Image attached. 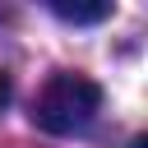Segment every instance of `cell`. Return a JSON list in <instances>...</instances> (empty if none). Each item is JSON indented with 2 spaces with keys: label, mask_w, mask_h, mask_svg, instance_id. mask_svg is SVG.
<instances>
[{
  "label": "cell",
  "mask_w": 148,
  "mask_h": 148,
  "mask_svg": "<svg viewBox=\"0 0 148 148\" xmlns=\"http://www.w3.org/2000/svg\"><path fill=\"white\" fill-rule=\"evenodd\" d=\"M102 111V88L88 74H51L32 97V120L46 134H83Z\"/></svg>",
  "instance_id": "6da1fadb"
},
{
  "label": "cell",
  "mask_w": 148,
  "mask_h": 148,
  "mask_svg": "<svg viewBox=\"0 0 148 148\" xmlns=\"http://www.w3.org/2000/svg\"><path fill=\"white\" fill-rule=\"evenodd\" d=\"M51 14L65 18V23H102V18H111V5H106V0H97V5H65V0H51Z\"/></svg>",
  "instance_id": "7a4b0ae2"
},
{
  "label": "cell",
  "mask_w": 148,
  "mask_h": 148,
  "mask_svg": "<svg viewBox=\"0 0 148 148\" xmlns=\"http://www.w3.org/2000/svg\"><path fill=\"white\" fill-rule=\"evenodd\" d=\"M9 92H14V88H9V74H5V69H0V111H5V106H9Z\"/></svg>",
  "instance_id": "3957f363"
},
{
  "label": "cell",
  "mask_w": 148,
  "mask_h": 148,
  "mask_svg": "<svg viewBox=\"0 0 148 148\" xmlns=\"http://www.w3.org/2000/svg\"><path fill=\"white\" fill-rule=\"evenodd\" d=\"M130 148H148V143H143V139H134V143H130Z\"/></svg>",
  "instance_id": "277c9868"
}]
</instances>
